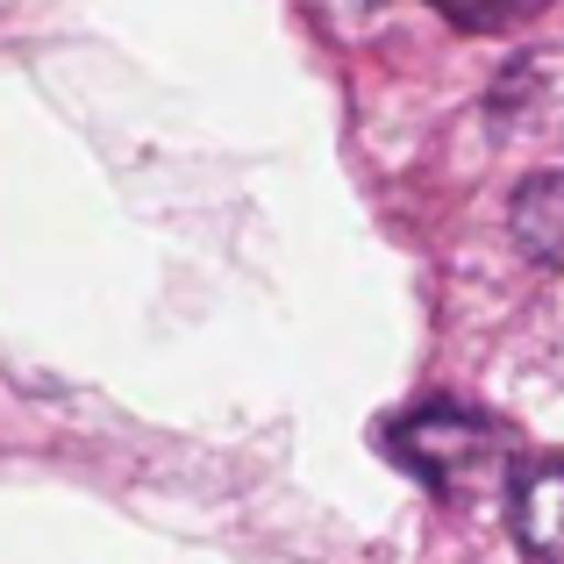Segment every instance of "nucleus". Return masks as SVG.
Wrapping results in <instances>:
<instances>
[{
	"label": "nucleus",
	"instance_id": "3",
	"mask_svg": "<svg viewBox=\"0 0 564 564\" xmlns=\"http://www.w3.org/2000/svg\"><path fill=\"white\" fill-rule=\"evenodd\" d=\"M514 243L536 264H564V172H536L514 193Z\"/></svg>",
	"mask_w": 564,
	"mask_h": 564
},
{
	"label": "nucleus",
	"instance_id": "2",
	"mask_svg": "<svg viewBox=\"0 0 564 564\" xmlns=\"http://www.w3.org/2000/svg\"><path fill=\"white\" fill-rule=\"evenodd\" d=\"M514 536L536 564H564V457H543L514 479Z\"/></svg>",
	"mask_w": 564,
	"mask_h": 564
},
{
	"label": "nucleus",
	"instance_id": "1",
	"mask_svg": "<svg viewBox=\"0 0 564 564\" xmlns=\"http://www.w3.org/2000/svg\"><path fill=\"white\" fill-rule=\"evenodd\" d=\"M386 451H393L422 486H436V494H451V500L479 494V486L508 465L500 422H486L479 408H451V400H429V408L400 414V422L386 429Z\"/></svg>",
	"mask_w": 564,
	"mask_h": 564
},
{
	"label": "nucleus",
	"instance_id": "4",
	"mask_svg": "<svg viewBox=\"0 0 564 564\" xmlns=\"http://www.w3.org/2000/svg\"><path fill=\"white\" fill-rule=\"evenodd\" d=\"M429 8H436L443 22L471 29V36H494V29H522V22H536L551 0H429Z\"/></svg>",
	"mask_w": 564,
	"mask_h": 564
}]
</instances>
